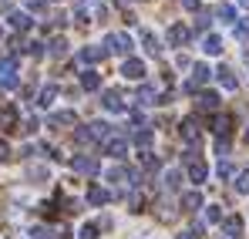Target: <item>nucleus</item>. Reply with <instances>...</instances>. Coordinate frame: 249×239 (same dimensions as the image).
<instances>
[{
    "label": "nucleus",
    "instance_id": "obj_11",
    "mask_svg": "<svg viewBox=\"0 0 249 239\" xmlns=\"http://www.w3.org/2000/svg\"><path fill=\"white\" fill-rule=\"evenodd\" d=\"M185 40H189V27H182V24H172L168 27V44L172 47H182Z\"/></svg>",
    "mask_w": 249,
    "mask_h": 239
},
{
    "label": "nucleus",
    "instance_id": "obj_16",
    "mask_svg": "<svg viewBox=\"0 0 249 239\" xmlns=\"http://www.w3.org/2000/svg\"><path fill=\"white\" fill-rule=\"evenodd\" d=\"M101 57H105V47H84L81 54H78V61H81V64H98Z\"/></svg>",
    "mask_w": 249,
    "mask_h": 239
},
{
    "label": "nucleus",
    "instance_id": "obj_48",
    "mask_svg": "<svg viewBox=\"0 0 249 239\" xmlns=\"http://www.w3.org/2000/svg\"><path fill=\"white\" fill-rule=\"evenodd\" d=\"M0 34H3V31H0Z\"/></svg>",
    "mask_w": 249,
    "mask_h": 239
},
{
    "label": "nucleus",
    "instance_id": "obj_47",
    "mask_svg": "<svg viewBox=\"0 0 249 239\" xmlns=\"http://www.w3.org/2000/svg\"><path fill=\"white\" fill-rule=\"evenodd\" d=\"M215 239H226V236H215Z\"/></svg>",
    "mask_w": 249,
    "mask_h": 239
},
{
    "label": "nucleus",
    "instance_id": "obj_44",
    "mask_svg": "<svg viewBox=\"0 0 249 239\" xmlns=\"http://www.w3.org/2000/svg\"><path fill=\"white\" fill-rule=\"evenodd\" d=\"M178 239H199V236H196L192 229H185V233H178Z\"/></svg>",
    "mask_w": 249,
    "mask_h": 239
},
{
    "label": "nucleus",
    "instance_id": "obj_10",
    "mask_svg": "<svg viewBox=\"0 0 249 239\" xmlns=\"http://www.w3.org/2000/svg\"><path fill=\"white\" fill-rule=\"evenodd\" d=\"M222 233H226V239H239L243 236V219H239V216H229V219L222 222Z\"/></svg>",
    "mask_w": 249,
    "mask_h": 239
},
{
    "label": "nucleus",
    "instance_id": "obj_46",
    "mask_svg": "<svg viewBox=\"0 0 249 239\" xmlns=\"http://www.w3.org/2000/svg\"><path fill=\"white\" fill-rule=\"evenodd\" d=\"M246 142H249V125H246Z\"/></svg>",
    "mask_w": 249,
    "mask_h": 239
},
{
    "label": "nucleus",
    "instance_id": "obj_41",
    "mask_svg": "<svg viewBox=\"0 0 249 239\" xmlns=\"http://www.w3.org/2000/svg\"><path fill=\"white\" fill-rule=\"evenodd\" d=\"M182 7L185 10H199V0H182Z\"/></svg>",
    "mask_w": 249,
    "mask_h": 239
},
{
    "label": "nucleus",
    "instance_id": "obj_24",
    "mask_svg": "<svg viewBox=\"0 0 249 239\" xmlns=\"http://www.w3.org/2000/svg\"><path fill=\"white\" fill-rule=\"evenodd\" d=\"M215 17H219L222 24H236V7H232V3H219Z\"/></svg>",
    "mask_w": 249,
    "mask_h": 239
},
{
    "label": "nucleus",
    "instance_id": "obj_23",
    "mask_svg": "<svg viewBox=\"0 0 249 239\" xmlns=\"http://www.w3.org/2000/svg\"><path fill=\"white\" fill-rule=\"evenodd\" d=\"M229 128H232V118H229V115H219V118L212 121V131H215L219 138H226V135H229Z\"/></svg>",
    "mask_w": 249,
    "mask_h": 239
},
{
    "label": "nucleus",
    "instance_id": "obj_39",
    "mask_svg": "<svg viewBox=\"0 0 249 239\" xmlns=\"http://www.w3.org/2000/svg\"><path fill=\"white\" fill-rule=\"evenodd\" d=\"M31 179H47V168L44 165H31Z\"/></svg>",
    "mask_w": 249,
    "mask_h": 239
},
{
    "label": "nucleus",
    "instance_id": "obj_25",
    "mask_svg": "<svg viewBox=\"0 0 249 239\" xmlns=\"http://www.w3.org/2000/svg\"><path fill=\"white\" fill-rule=\"evenodd\" d=\"M206 175H209V168H206V165H202L199 159H196V162H189V179H192V182H202Z\"/></svg>",
    "mask_w": 249,
    "mask_h": 239
},
{
    "label": "nucleus",
    "instance_id": "obj_19",
    "mask_svg": "<svg viewBox=\"0 0 249 239\" xmlns=\"http://www.w3.org/2000/svg\"><path fill=\"white\" fill-rule=\"evenodd\" d=\"M199 108H202V111H215V108H219V94H215V91H202V94H199Z\"/></svg>",
    "mask_w": 249,
    "mask_h": 239
},
{
    "label": "nucleus",
    "instance_id": "obj_31",
    "mask_svg": "<svg viewBox=\"0 0 249 239\" xmlns=\"http://www.w3.org/2000/svg\"><path fill=\"white\" fill-rule=\"evenodd\" d=\"M206 222H212V226L222 222V205H209L206 209Z\"/></svg>",
    "mask_w": 249,
    "mask_h": 239
},
{
    "label": "nucleus",
    "instance_id": "obj_34",
    "mask_svg": "<svg viewBox=\"0 0 249 239\" xmlns=\"http://www.w3.org/2000/svg\"><path fill=\"white\" fill-rule=\"evenodd\" d=\"M31 239H54V233H51L47 226H34V229H31Z\"/></svg>",
    "mask_w": 249,
    "mask_h": 239
},
{
    "label": "nucleus",
    "instance_id": "obj_30",
    "mask_svg": "<svg viewBox=\"0 0 249 239\" xmlns=\"http://www.w3.org/2000/svg\"><path fill=\"white\" fill-rule=\"evenodd\" d=\"M236 192H243V196L249 192V168H243V172L236 175Z\"/></svg>",
    "mask_w": 249,
    "mask_h": 239
},
{
    "label": "nucleus",
    "instance_id": "obj_13",
    "mask_svg": "<svg viewBox=\"0 0 249 239\" xmlns=\"http://www.w3.org/2000/svg\"><path fill=\"white\" fill-rule=\"evenodd\" d=\"M88 202H91V205H108V202H111V192L101 189V185H91V189H88Z\"/></svg>",
    "mask_w": 249,
    "mask_h": 239
},
{
    "label": "nucleus",
    "instance_id": "obj_5",
    "mask_svg": "<svg viewBox=\"0 0 249 239\" xmlns=\"http://www.w3.org/2000/svg\"><path fill=\"white\" fill-rule=\"evenodd\" d=\"M124 152H128V142H124L122 135H115V138H105V155H111V159H122Z\"/></svg>",
    "mask_w": 249,
    "mask_h": 239
},
{
    "label": "nucleus",
    "instance_id": "obj_22",
    "mask_svg": "<svg viewBox=\"0 0 249 239\" xmlns=\"http://www.w3.org/2000/svg\"><path fill=\"white\" fill-rule=\"evenodd\" d=\"M51 125H54V128H61V125H78V115H74V111H54V115H51Z\"/></svg>",
    "mask_w": 249,
    "mask_h": 239
},
{
    "label": "nucleus",
    "instance_id": "obj_42",
    "mask_svg": "<svg viewBox=\"0 0 249 239\" xmlns=\"http://www.w3.org/2000/svg\"><path fill=\"white\" fill-rule=\"evenodd\" d=\"M7 155H10V148H7V142H0V162L7 159Z\"/></svg>",
    "mask_w": 249,
    "mask_h": 239
},
{
    "label": "nucleus",
    "instance_id": "obj_40",
    "mask_svg": "<svg viewBox=\"0 0 249 239\" xmlns=\"http://www.w3.org/2000/svg\"><path fill=\"white\" fill-rule=\"evenodd\" d=\"M215 152H219V159H226V155H229V142H226V138H219V145H215Z\"/></svg>",
    "mask_w": 249,
    "mask_h": 239
},
{
    "label": "nucleus",
    "instance_id": "obj_9",
    "mask_svg": "<svg viewBox=\"0 0 249 239\" xmlns=\"http://www.w3.org/2000/svg\"><path fill=\"white\" fill-rule=\"evenodd\" d=\"M215 78H219V84H222L226 91H236V88H239V81H236V74H232V71H229L226 64H219V68H215Z\"/></svg>",
    "mask_w": 249,
    "mask_h": 239
},
{
    "label": "nucleus",
    "instance_id": "obj_14",
    "mask_svg": "<svg viewBox=\"0 0 249 239\" xmlns=\"http://www.w3.org/2000/svg\"><path fill=\"white\" fill-rule=\"evenodd\" d=\"M209 78H212V71H209L206 64H196V68H192V81H189V88L196 91V88H202Z\"/></svg>",
    "mask_w": 249,
    "mask_h": 239
},
{
    "label": "nucleus",
    "instance_id": "obj_37",
    "mask_svg": "<svg viewBox=\"0 0 249 239\" xmlns=\"http://www.w3.org/2000/svg\"><path fill=\"white\" fill-rule=\"evenodd\" d=\"M236 37H239V40H246V37H249V17L236 24Z\"/></svg>",
    "mask_w": 249,
    "mask_h": 239
},
{
    "label": "nucleus",
    "instance_id": "obj_45",
    "mask_svg": "<svg viewBox=\"0 0 249 239\" xmlns=\"http://www.w3.org/2000/svg\"><path fill=\"white\" fill-rule=\"evenodd\" d=\"M239 3H243V7H249V0H239Z\"/></svg>",
    "mask_w": 249,
    "mask_h": 239
},
{
    "label": "nucleus",
    "instance_id": "obj_29",
    "mask_svg": "<svg viewBox=\"0 0 249 239\" xmlns=\"http://www.w3.org/2000/svg\"><path fill=\"white\" fill-rule=\"evenodd\" d=\"M51 54H54V57H64V54H68V40L54 37V40H51Z\"/></svg>",
    "mask_w": 249,
    "mask_h": 239
},
{
    "label": "nucleus",
    "instance_id": "obj_17",
    "mask_svg": "<svg viewBox=\"0 0 249 239\" xmlns=\"http://www.w3.org/2000/svg\"><path fill=\"white\" fill-rule=\"evenodd\" d=\"M202 51L206 54H222V37L219 34H206L202 37Z\"/></svg>",
    "mask_w": 249,
    "mask_h": 239
},
{
    "label": "nucleus",
    "instance_id": "obj_18",
    "mask_svg": "<svg viewBox=\"0 0 249 239\" xmlns=\"http://www.w3.org/2000/svg\"><path fill=\"white\" fill-rule=\"evenodd\" d=\"M162 185H165L168 192H175V189L182 185V172H178V168H168L165 175H162Z\"/></svg>",
    "mask_w": 249,
    "mask_h": 239
},
{
    "label": "nucleus",
    "instance_id": "obj_3",
    "mask_svg": "<svg viewBox=\"0 0 249 239\" xmlns=\"http://www.w3.org/2000/svg\"><path fill=\"white\" fill-rule=\"evenodd\" d=\"M122 74L128 81H142L145 78V64L138 61V57H124V64H122Z\"/></svg>",
    "mask_w": 249,
    "mask_h": 239
},
{
    "label": "nucleus",
    "instance_id": "obj_33",
    "mask_svg": "<svg viewBox=\"0 0 249 239\" xmlns=\"http://www.w3.org/2000/svg\"><path fill=\"white\" fill-rule=\"evenodd\" d=\"M78 239H98V226H94V222H88V226H81V233H78Z\"/></svg>",
    "mask_w": 249,
    "mask_h": 239
},
{
    "label": "nucleus",
    "instance_id": "obj_1",
    "mask_svg": "<svg viewBox=\"0 0 249 239\" xmlns=\"http://www.w3.org/2000/svg\"><path fill=\"white\" fill-rule=\"evenodd\" d=\"M131 47H135V40L128 37V34H108L105 37V54H122V57H128L131 54Z\"/></svg>",
    "mask_w": 249,
    "mask_h": 239
},
{
    "label": "nucleus",
    "instance_id": "obj_4",
    "mask_svg": "<svg viewBox=\"0 0 249 239\" xmlns=\"http://www.w3.org/2000/svg\"><path fill=\"white\" fill-rule=\"evenodd\" d=\"M74 172H81V175H98V159L94 155H74Z\"/></svg>",
    "mask_w": 249,
    "mask_h": 239
},
{
    "label": "nucleus",
    "instance_id": "obj_27",
    "mask_svg": "<svg viewBox=\"0 0 249 239\" xmlns=\"http://www.w3.org/2000/svg\"><path fill=\"white\" fill-rule=\"evenodd\" d=\"M135 145H138L142 152H148V148H152V131H148V128H138V131H135Z\"/></svg>",
    "mask_w": 249,
    "mask_h": 239
},
{
    "label": "nucleus",
    "instance_id": "obj_6",
    "mask_svg": "<svg viewBox=\"0 0 249 239\" xmlns=\"http://www.w3.org/2000/svg\"><path fill=\"white\" fill-rule=\"evenodd\" d=\"M88 135H91V142H105V138H111V125L108 121H91Z\"/></svg>",
    "mask_w": 249,
    "mask_h": 239
},
{
    "label": "nucleus",
    "instance_id": "obj_2",
    "mask_svg": "<svg viewBox=\"0 0 249 239\" xmlns=\"http://www.w3.org/2000/svg\"><path fill=\"white\" fill-rule=\"evenodd\" d=\"M108 182H118V185H138V172L124 168V165H111L108 168Z\"/></svg>",
    "mask_w": 249,
    "mask_h": 239
},
{
    "label": "nucleus",
    "instance_id": "obj_36",
    "mask_svg": "<svg viewBox=\"0 0 249 239\" xmlns=\"http://www.w3.org/2000/svg\"><path fill=\"white\" fill-rule=\"evenodd\" d=\"M14 71H17V61L14 57H3L0 61V74H14Z\"/></svg>",
    "mask_w": 249,
    "mask_h": 239
},
{
    "label": "nucleus",
    "instance_id": "obj_32",
    "mask_svg": "<svg viewBox=\"0 0 249 239\" xmlns=\"http://www.w3.org/2000/svg\"><path fill=\"white\" fill-rule=\"evenodd\" d=\"M215 175H219V179H229V175H232V165H229L226 159H219V165H215Z\"/></svg>",
    "mask_w": 249,
    "mask_h": 239
},
{
    "label": "nucleus",
    "instance_id": "obj_20",
    "mask_svg": "<svg viewBox=\"0 0 249 239\" xmlns=\"http://www.w3.org/2000/svg\"><path fill=\"white\" fill-rule=\"evenodd\" d=\"M7 20H10V27H14V31H27V27H31V17H27L24 10H14Z\"/></svg>",
    "mask_w": 249,
    "mask_h": 239
},
{
    "label": "nucleus",
    "instance_id": "obj_26",
    "mask_svg": "<svg viewBox=\"0 0 249 239\" xmlns=\"http://www.w3.org/2000/svg\"><path fill=\"white\" fill-rule=\"evenodd\" d=\"M54 98H57V88H54V84H47L41 94H37V105H41V108H51V105H54Z\"/></svg>",
    "mask_w": 249,
    "mask_h": 239
},
{
    "label": "nucleus",
    "instance_id": "obj_15",
    "mask_svg": "<svg viewBox=\"0 0 249 239\" xmlns=\"http://www.w3.org/2000/svg\"><path fill=\"white\" fill-rule=\"evenodd\" d=\"M142 44H145V51H148L152 57H159V54H162V40L155 37L152 31H142Z\"/></svg>",
    "mask_w": 249,
    "mask_h": 239
},
{
    "label": "nucleus",
    "instance_id": "obj_35",
    "mask_svg": "<svg viewBox=\"0 0 249 239\" xmlns=\"http://www.w3.org/2000/svg\"><path fill=\"white\" fill-rule=\"evenodd\" d=\"M142 165H145L148 172H155V168H159V159H155L152 152H142Z\"/></svg>",
    "mask_w": 249,
    "mask_h": 239
},
{
    "label": "nucleus",
    "instance_id": "obj_43",
    "mask_svg": "<svg viewBox=\"0 0 249 239\" xmlns=\"http://www.w3.org/2000/svg\"><path fill=\"white\" fill-rule=\"evenodd\" d=\"M27 7H31V10H41V7H44V0H27Z\"/></svg>",
    "mask_w": 249,
    "mask_h": 239
},
{
    "label": "nucleus",
    "instance_id": "obj_28",
    "mask_svg": "<svg viewBox=\"0 0 249 239\" xmlns=\"http://www.w3.org/2000/svg\"><path fill=\"white\" fill-rule=\"evenodd\" d=\"M81 88L84 91H98V88H101V78H98L94 71H84L81 74Z\"/></svg>",
    "mask_w": 249,
    "mask_h": 239
},
{
    "label": "nucleus",
    "instance_id": "obj_38",
    "mask_svg": "<svg viewBox=\"0 0 249 239\" xmlns=\"http://www.w3.org/2000/svg\"><path fill=\"white\" fill-rule=\"evenodd\" d=\"M209 27V14H199V17H196V31H199V34H202V31H206Z\"/></svg>",
    "mask_w": 249,
    "mask_h": 239
},
{
    "label": "nucleus",
    "instance_id": "obj_21",
    "mask_svg": "<svg viewBox=\"0 0 249 239\" xmlns=\"http://www.w3.org/2000/svg\"><path fill=\"white\" fill-rule=\"evenodd\" d=\"M138 101H142V105H159V91H155L152 84H142V88H138Z\"/></svg>",
    "mask_w": 249,
    "mask_h": 239
},
{
    "label": "nucleus",
    "instance_id": "obj_8",
    "mask_svg": "<svg viewBox=\"0 0 249 239\" xmlns=\"http://www.w3.org/2000/svg\"><path fill=\"white\" fill-rule=\"evenodd\" d=\"M105 108L108 111H128V105H124V98H122V91H105Z\"/></svg>",
    "mask_w": 249,
    "mask_h": 239
},
{
    "label": "nucleus",
    "instance_id": "obj_12",
    "mask_svg": "<svg viewBox=\"0 0 249 239\" xmlns=\"http://www.w3.org/2000/svg\"><path fill=\"white\" fill-rule=\"evenodd\" d=\"M182 209H185V212H199V209H202V192H199V189L185 192V196H182Z\"/></svg>",
    "mask_w": 249,
    "mask_h": 239
},
{
    "label": "nucleus",
    "instance_id": "obj_7",
    "mask_svg": "<svg viewBox=\"0 0 249 239\" xmlns=\"http://www.w3.org/2000/svg\"><path fill=\"white\" fill-rule=\"evenodd\" d=\"M182 138H185L189 145H196V148H199V121H196V118H185V121H182Z\"/></svg>",
    "mask_w": 249,
    "mask_h": 239
}]
</instances>
